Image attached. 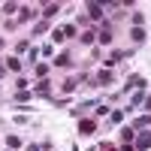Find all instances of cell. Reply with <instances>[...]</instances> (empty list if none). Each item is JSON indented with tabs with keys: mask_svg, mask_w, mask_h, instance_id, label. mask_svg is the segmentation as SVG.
<instances>
[{
	"mask_svg": "<svg viewBox=\"0 0 151 151\" xmlns=\"http://www.w3.org/2000/svg\"><path fill=\"white\" fill-rule=\"evenodd\" d=\"M94 130H97V121H91V118H85V121L79 124V133H82V136H91Z\"/></svg>",
	"mask_w": 151,
	"mask_h": 151,
	"instance_id": "obj_1",
	"label": "cell"
},
{
	"mask_svg": "<svg viewBox=\"0 0 151 151\" xmlns=\"http://www.w3.org/2000/svg\"><path fill=\"white\" fill-rule=\"evenodd\" d=\"M133 148H136V151H148V148H151V133H142L139 139H136Z\"/></svg>",
	"mask_w": 151,
	"mask_h": 151,
	"instance_id": "obj_2",
	"label": "cell"
},
{
	"mask_svg": "<svg viewBox=\"0 0 151 151\" xmlns=\"http://www.w3.org/2000/svg\"><path fill=\"white\" fill-rule=\"evenodd\" d=\"M88 15H91V18H100V15H103V3H88Z\"/></svg>",
	"mask_w": 151,
	"mask_h": 151,
	"instance_id": "obj_3",
	"label": "cell"
},
{
	"mask_svg": "<svg viewBox=\"0 0 151 151\" xmlns=\"http://www.w3.org/2000/svg\"><path fill=\"white\" fill-rule=\"evenodd\" d=\"M58 9H60V3H45L42 15H45V18H52V15H58Z\"/></svg>",
	"mask_w": 151,
	"mask_h": 151,
	"instance_id": "obj_4",
	"label": "cell"
},
{
	"mask_svg": "<svg viewBox=\"0 0 151 151\" xmlns=\"http://www.w3.org/2000/svg\"><path fill=\"white\" fill-rule=\"evenodd\" d=\"M58 67H70L73 64V58H70V52H64V55H58V60H55Z\"/></svg>",
	"mask_w": 151,
	"mask_h": 151,
	"instance_id": "obj_5",
	"label": "cell"
},
{
	"mask_svg": "<svg viewBox=\"0 0 151 151\" xmlns=\"http://www.w3.org/2000/svg\"><path fill=\"white\" fill-rule=\"evenodd\" d=\"M94 82H97V85H109V82H112V73H109V70H103V73H100Z\"/></svg>",
	"mask_w": 151,
	"mask_h": 151,
	"instance_id": "obj_6",
	"label": "cell"
},
{
	"mask_svg": "<svg viewBox=\"0 0 151 151\" xmlns=\"http://www.w3.org/2000/svg\"><path fill=\"white\" fill-rule=\"evenodd\" d=\"M130 36H133V42H142V40H145V30H142V27H133Z\"/></svg>",
	"mask_w": 151,
	"mask_h": 151,
	"instance_id": "obj_7",
	"label": "cell"
},
{
	"mask_svg": "<svg viewBox=\"0 0 151 151\" xmlns=\"http://www.w3.org/2000/svg\"><path fill=\"white\" fill-rule=\"evenodd\" d=\"M6 67H9V70H15V73H18V70H21V60H18V58H9V60H6Z\"/></svg>",
	"mask_w": 151,
	"mask_h": 151,
	"instance_id": "obj_8",
	"label": "cell"
},
{
	"mask_svg": "<svg viewBox=\"0 0 151 151\" xmlns=\"http://www.w3.org/2000/svg\"><path fill=\"white\" fill-rule=\"evenodd\" d=\"M130 139H133V127H124L121 130V142H130Z\"/></svg>",
	"mask_w": 151,
	"mask_h": 151,
	"instance_id": "obj_9",
	"label": "cell"
},
{
	"mask_svg": "<svg viewBox=\"0 0 151 151\" xmlns=\"http://www.w3.org/2000/svg\"><path fill=\"white\" fill-rule=\"evenodd\" d=\"M6 145H9V148H18L21 139H18V136H6Z\"/></svg>",
	"mask_w": 151,
	"mask_h": 151,
	"instance_id": "obj_10",
	"label": "cell"
},
{
	"mask_svg": "<svg viewBox=\"0 0 151 151\" xmlns=\"http://www.w3.org/2000/svg\"><path fill=\"white\" fill-rule=\"evenodd\" d=\"M151 124V115H142V118H136V127H148Z\"/></svg>",
	"mask_w": 151,
	"mask_h": 151,
	"instance_id": "obj_11",
	"label": "cell"
},
{
	"mask_svg": "<svg viewBox=\"0 0 151 151\" xmlns=\"http://www.w3.org/2000/svg\"><path fill=\"white\" fill-rule=\"evenodd\" d=\"M76 85H79V79H70V82H64V91L70 94V91H76Z\"/></svg>",
	"mask_w": 151,
	"mask_h": 151,
	"instance_id": "obj_12",
	"label": "cell"
},
{
	"mask_svg": "<svg viewBox=\"0 0 151 151\" xmlns=\"http://www.w3.org/2000/svg\"><path fill=\"white\" fill-rule=\"evenodd\" d=\"M36 91H40L42 97H48V79H42V82H40V88H36Z\"/></svg>",
	"mask_w": 151,
	"mask_h": 151,
	"instance_id": "obj_13",
	"label": "cell"
},
{
	"mask_svg": "<svg viewBox=\"0 0 151 151\" xmlns=\"http://www.w3.org/2000/svg\"><path fill=\"white\" fill-rule=\"evenodd\" d=\"M100 42H103V45L112 42V30H103V33H100Z\"/></svg>",
	"mask_w": 151,
	"mask_h": 151,
	"instance_id": "obj_14",
	"label": "cell"
},
{
	"mask_svg": "<svg viewBox=\"0 0 151 151\" xmlns=\"http://www.w3.org/2000/svg\"><path fill=\"white\" fill-rule=\"evenodd\" d=\"M97 151H115V148H112V145H109V142H103V145H100V148H97Z\"/></svg>",
	"mask_w": 151,
	"mask_h": 151,
	"instance_id": "obj_15",
	"label": "cell"
},
{
	"mask_svg": "<svg viewBox=\"0 0 151 151\" xmlns=\"http://www.w3.org/2000/svg\"><path fill=\"white\" fill-rule=\"evenodd\" d=\"M121 151H136L133 145H127V142H121Z\"/></svg>",
	"mask_w": 151,
	"mask_h": 151,
	"instance_id": "obj_16",
	"label": "cell"
},
{
	"mask_svg": "<svg viewBox=\"0 0 151 151\" xmlns=\"http://www.w3.org/2000/svg\"><path fill=\"white\" fill-rule=\"evenodd\" d=\"M0 45H3V36H0Z\"/></svg>",
	"mask_w": 151,
	"mask_h": 151,
	"instance_id": "obj_17",
	"label": "cell"
},
{
	"mask_svg": "<svg viewBox=\"0 0 151 151\" xmlns=\"http://www.w3.org/2000/svg\"><path fill=\"white\" fill-rule=\"evenodd\" d=\"M0 124H3V121H0Z\"/></svg>",
	"mask_w": 151,
	"mask_h": 151,
	"instance_id": "obj_18",
	"label": "cell"
}]
</instances>
